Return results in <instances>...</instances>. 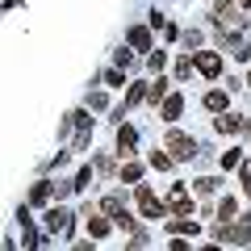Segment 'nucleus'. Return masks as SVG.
<instances>
[{"instance_id":"5","label":"nucleus","mask_w":251,"mask_h":251,"mask_svg":"<svg viewBox=\"0 0 251 251\" xmlns=\"http://www.w3.org/2000/svg\"><path fill=\"white\" fill-rule=\"evenodd\" d=\"M67 226H72V214H67V209H54V214H46V230H50V234H63Z\"/></svg>"},{"instance_id":"3","label":"nucleus","mask_w":251,"mask_h":251,"mask_svg":"<svg viewBox=\"0 0 251 251\" xmlns=\"http://www.w3.org/2000/svg\"><path fill=\"white\" fill-rule=\"evenodd\" d=\"M243 126H247V122H243L239 113H222V117L214 122V130H218V134H239Z\"/></svg>"},{"instance_id":"7","label":"nucleus","mask_w":251,"mask_h":251,"mask_svg":"<svg viewBox=\"0 0 251 251\" xmlns=\"http://www.w3.org/2000/svg\"><path fill=\"white\" fill-rule=\"evenodd\" d=\"M230 243H251V214L234 222V230H230Z\"/></svg>"},{"instance_id":"9","label":"nucleus","mask_w":251,"mask_h":251,"mask_svg":"<svg viewBox=\"0 0 251 251\" xmlns=\"http://www.w3.org/2000/svg\"><path fill=\"white\" fill-rule=\"evenodd\" d=\"M163 97H168V80L159 75V80H155L151 88H147V100H151V105H163Z\"/></svg>"},{"instance_id":"2","label":"nucleus","mask_w":251,"mask_h":251,"mask_svg":"<svg viewBox=\"0 0 251 251\" xmlns=\"http://www.w3.org/2000/svg\"><path fill=\"white\" fill-rule=\"evenodd\" d=\"M134 197H138V209H143L147 218H159V214H163V201L155 197L151 188H143V184H138V193H134Z\"/></svg>"},{"instance_id":"21","label":"nucleus","mask_w":251,"mask_h":251,"mask_svg":"<svg viewBox=\"0 0 251 251\" xmlns=\"http://www.w3.org/2000/svg\"><path fill=\"white\" fill-rule=\"evenodd\" d=\"M88 184H92V168H84L80 176H75V193H84V188H88Z\"/></svg>"},{"instance_id":"12","label":"nucleus","mask_w":251,"mask_h":251,"mask_svg":"<svg viewBox=\"0 0 251 251\" xmlns=\"http://www.w3.org/2000/svg\"><path fill=\"white\" fill-rule=\"evenodd\" d=\"M88 234H92V239H105V234H109V222H105V218H88Z\"/></svg>"},{"instance_id":"23","label":"nucleus","mask_w":251,"mask_h":251,"mask_svg":"<svg viewBox=\"0 0 251 251\" xmlns=\"http://www.w3.org/2000/svg\"><path fill=\"white\" fill-rule=\"evenodd\" d=\"M88 109H105V92H88Z\"/></svg>"},{"instance_id":"20","label":"nucleus","mask_w":251,"mask_h":251,"mask_svg":"<svg viewBox=\"0 0 251 251\" xmlns=\"http://www.w3.org/2000/svg\"><path fill=\"white\" fill-rule=\"evenodd\" d=\"M239 159H243V151H226L218 163H222V168H239Z\"/></svg>"},{"instance_id":"11","label":"nucleus","mask_w":251,"mask_h":251,"mask_svg":"<svg viewBox=\"0 0 251 251\" xmlns=\"http://www.w3.org/2000/svg\"><path fill=\"white\" fill-rule=\"evenodd\" d=\"M134 143H138V134L130 130V126H122V130H117V147H122V151L130 155V151H134Z\"/></svg>"},{"instance_id":"19","label":"nucleus","mask_w":251,"mask_h":251,"mask_svg":"<svg viewBox=\"0 0 251 251\" xmlns=\"http://www.w3.org/2000/svg\"><path fill=\"white\" fill-rule=\"evenodd\" d=\"M138 176H143V168H138V163H126V168H122V180H130V184H134Z\"/></svg>"},{"instance_id":"13","label":"nucleus","mask_w":251,"mask_h":251,"mask_svg":"<svg viewBox=\"0 0 251 251\" xmlns=\"http://www.w3.org/2000/svg\"><path fill=\"white\" fill-rule=\"evenodd\" d=\"M234 214H239V205H234V197H226V201H218V218H222V222H230Z\"/></svg>"},{"instance_id":"15","label":"nucleus","mask_w":251,"mask_h":251,"mask_svg":"<svg viewBox=\"0 0 251 251\" xmlns=\"http://www.w3.org/2000/svg\"><path fill=\"white\" fill-rule=\"evenodd\" d=\"M113 63H117V67H134L138 59H134V50H130V46H122V50L113 54Z\"/></svg>"},{"instance_id":"4","label":"nucleus","mask_w":251,"mask_h":251,"mask_svg":"<svg viewBox=\"0 0 251 251\" xmlns=\"http://www.w3.org/2000/svg\"><path fill=\"white\" fill-rule=\"evenodd\" d=\"M197 72L214 80V75L222 72V59H218V54H209V50H205V54H197Z\"/></svg>"},{"instance_id":"16","label":"nucleus","mask_w":251,"mask_h":251,"mask_svg":"<svg viewBox=\"0 0 251 251\" xmlns=\"http://www.w3.org/2000/svg\"><path fill=\"white\" fill-rule=\"evenodd\" d=\"M151 168L168 172V168H172V155H168V151H151Z\"/></svg>"},{"instance_id":"1","label":"nucleus","mask_w":251,"mask_h":251,"mask_svg":"<svg viewBox=\"0 0 251 251\" xmlns=\"http://www.w3.org/2000/svg\"><path fill=\"white\" fill-rule=\"evenodd\" d=\"M168 151L176 155V159H188V155L197 151V143H193V138H188L184 130H172V134H168Z\"/></svg>"},{"instance_id":"22","label":"nucleus","mask_w":251,"mask_h":251,"mask_svg":"<svg viewBox=\"0 0 251 251\" xmlns=\"http://www.w3.org/2000/svg\"><path fill=\"white\" fill-rule=\"evenodd\" d=\"M163 59H168L163 50H151V72H163Z\"/></svg>"},{"instance_id":"6","label":"nucleus","mask_w":251,"mask_h":251,"mask_svg":"<svg viewBox=\"0 0 251 251\" xmlns=\"http://www.w3.org/2000/svg\"><path fill=\"white\" fill-rule=\"evenodd\" d=\"M180 109H184V97H180V92H168V97H163V117H168V122H176Z\"/></svg>"},{"instance_id":"8","label":"nucleus","mask_w":251,"mask_h":251,"mask_svg":"<svg viewBox=\"0 0 251 251\" xmlns=\"http://www.w3.org/2000/svg\"><path fill=\"white\" fill-rule=\"evenodd\" d=\"M50 193H54V184H46V180H38V184L29 188V201H34V205H46V201H50Z\"/></svg>"},{"instance_id":"24","label":"nucleus","mask_w":251,"mask_h":251,"mask_svg":"<svg viewBox=\"0 0 251 251\" xmlns=\"http://www.w3.org/2000/svg\"><path fill=\"white\" fill-rule=\"evenodd\" d=\"M243 193L251 197V172H243Z\"/></svg>"},{"instance_id":"10","label":"nucleus","mask_w":251,"mask_h":251,"mask_svg":"<svg viewBox=\"0 0 251 251\" xmlns=\"http://www.w3.org/2000/svg\"><path fill=\"white\" fill-rule=\"evenodd\" d=\"M130 46H134V50H147V46H151V34H147V25H134V29H130Z\"/></svg>"},{"instance_id":"17","label":"nucleus","mask_w":251,"mask_h":251,"mask_svg":"<svg viewBox=\"0 0 251 251\" xmlns=\"http://www.w3.org/2000/svg\"><path fill=\"white\" fill-rule=\"evenodd\" d=\"M105 214H126V201L122 197H105Z\"/></svg>"},{"instance_id":"14","label":"nucleus","mask_w":251,"mask_h":251,"mask_svg":"<svg viewBox=\"0 0 251 251\" xmlns=\"http://www.w3.org/2000/svg\"><path fill=\"white\" fill-rule=\"evenodd\" d=\"M205 109H209V113H222V109H226V92H209V97H205Z\"/></svg>"},{"instance_id":"18","label":"nucleus","mask_w":251,"mask_h":251,"mask_svg":"<svg viewBox=\"0 0 251 251\" xmlns=\"http://www.w3.org/2000/svg\"><path fill=\"white\" fill-rule=\"evenodd\" d=\"M143 92H147V84H134V88L126 92V105H138V100H143Z\"/></svg>"}]
</instances>
